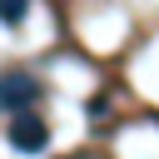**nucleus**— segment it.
I'll use <instances>...</instances> for the list:
<instances>
[{
	"instance_id": "nucleus-3",
	"label": "nucleus",
	"mask_w": 159,
	"mask_h": 159,
	"mask_svg": "<svg viewBox=\"0 0 159 159\" xmlns=\"http://www.w3.org/2000/svg\"><path fill=\"white\" fill-rule=\"evenodd\" d=\"M25 15H30V0H0V20L5 25H20Z\"/></svg>"
},
{
	"instance_id": "nucleus-1",
	"label": "nucleus",
	"mask_w": 159,
	"mask_h": 159,
	"mask_svg": "<svg viewBox=\"0 0 159 159\" xmlns=\"http://www.w3.org/2000/svg\"><path fill=\"white\" fill-rule=\"evenodd\" d=\"M45 139H50V124L35 114V104L10 114V144H15L20 154H40V149H45Z\"/></svg>"
},
{
	"instance_id": "nucleus-2",
	"label": "nucleus",
	"mask_w": 159,
	"mask_h": 159,
	"mask_svg": "<svg viewBox=\"0 0 159 159\" xmlns=\"http://www.w3.org/2000/svg\"><path fill=\"white\" fill-rule=\"evenodd\" d=\"M35 99H40V80H35L30 70H5V75H0V109H5V114L30 109Z\"/></svg>"
}]
</instances>
